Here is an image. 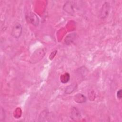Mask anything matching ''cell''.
<instances>
[{"label": "cell", "mask_w": 122, "mask_h": 122, "mask_svg": "<svg viewBox=\"0 0 122 122\" xmlns=\"http://www.w3.org/2000/svg\"><path fill=\"white\" fill-rule=\"evenodd\" d=\"M22 33V27L20 23H15L11 30L12 36L16 39L19 38L21 35Z\"/></svg>", "instance_id": "obj_1"}, {"label": "cell", "mask_w": 122, "mask_h": 122, "mask_svg": "<svg viewBox=\"0 0 122 122\" xmlns=\"http://www.w3.org/2000/svg\"><path fill=\"white\" fill-rule=\"evenodd\" d=\"M110 6L109 3L105 2L103 3L100 11V16L101 19H105L108 16L110 11Z\"/></svg>", "instance_id": "obj_2"}, {"label": "cell", "mask_w": 122, "mask_h": 122, "mask_svg": "<svg viewBox=\"0 0 122 122\" xmlns=\"http://www.w3.org/2000/svg\"><path fill=\"white\" fill-rule=\"evenodd\" d=\"M26 20L29 22L34 26H37L39 23V19L37 16L33 13H30L27 15Z\"/></svg>", "instance_id": "obj_3"}, {"label": "cell", "mask_w": 122, "mask_h": 122, "mask_svg": "<svg viewBox=\"0 0 122 122\" xmlns=\"http://www.w3.org/2000/svg\"><path fill=\"white\" fill-rule=\"evenodd\" d=\"M63 9L65 11H66V12H67L70 14L72 15L74 13L73 5L72 3L70 1H68L64 4Z\"/></svg>", "instance_id": "obj_4"}, {"label": "cell", "mask_w": 122, "mask_h": 122, "mask_svg": "<svg viewBox=\"0 0 122 122\" xmlns=\"http://www.w3.org/2000/svg\"><path fill=\"white\" fill-rule=\"evenodd\" d=\"M76 37V34L75 33H70L68 34L64 39L65 43L67 45H69L71 44L74 41Z\"/></svg>", "instance_id": "obj_5"}, {"label": "cell", "mask_w": 122, "mask_h": 122, "mask_svg": "<svg viewBox=\"0 0 122 122\" xmlns=\"http://www.w3.org/2000/svg\"><path fill=\"white\" fill-rule=\"evenodd\" d=\"M74 100L75 102L79 103L85 102L86 101V98L84 95L81 93H78L75 95L74 97Z\"/></svg>", "instance_id": "obj_6"}, {"label": "cell", "mask_w": 122, "mask_h": 122, "mask_svg": "<svg viewBox=\"0 0 122 122\" xmlns=\"http://www.w3.org/2000/svg\"><path fill=\"white\" fill-rule=\"evenodd\" d=\"M80 117H81V114L79 112V111L75 107H73L71 112V119L74 120V119L76 120L77 119H79Z\"/></svg>", "instance_id": "obj_7"}, {"label": "cell", "mask_w": 122, "mask_h": 122, "mask_svg": "<svg viewBox=\"0 0 122 122\" xmlns=\"http://www.w3.org/2000/svg\"><path fill=\"white\" fill-rule=\"evenodd\" d=\"M76 87L77 85L76 83H72L66 87L64 92L66 94H71L75 90Z\"/></svg>", "instance_id": "obj_8"}, {"label": "cell", "mask_w": 122, "mask_h": 122, "mask_svg": "<svg viewBox=\"0 0 122 122\" xmlns=\"http://www.w3.org/2000/svg\"><path fill=\"white\" fill-rule=\"evenodd\" d=\"M70 80V74L68 73H65L64 74L61 75L60 77L61 81L62 83H67Z\"/></svg>", "instance_id": "obj_9"}, {"label": "cell", "mask_w": 122, "mask_h": 122, "mask_svg": "<svg viewBox=\"0 0 122 122\" xmlns=\"http://www.w3.org/2000/svg\"><path fill=\"white\" fill-rule=\"evenodd\" d=\"M117 97L119 99H121L122 98V91L121 89L118 90L117 92Z\"/></svg>", "instance_id": "obj_10"}, {"label": "cell", "mask_w": 122, "mask_h": 122, "mask_svg": "<svg viewBox=\"0 0 122 122\" xmlns=\"http://www.w3.org/2000/svg\"><path fill=\"white\" fill-rule=\"evenodd\" d=\"M54 52H55V51H54V52H52L51 53V55H50V56H49V57H50V58H51V55H52V53H54V54H56V52H57V51H56L55 53H54ZM55 55H52V58H51V60H52V59L54 58V56H55Z\"/></svg>", "instance_id": "obj_11"}]
</instances>
